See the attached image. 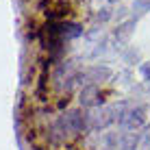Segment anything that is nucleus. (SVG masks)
I'll use <instances>...</instances> for the list:
<instances>
[{
	"label": "nucleus",
	"mask_w": 150,
	"mask_h": 150,
	"mask_svg": "<svg viewBox=\"0 0 150 150\" xmlns=\"http://www.w3.org/2000/svg\"><path fill=\"white\" fill-rule=\"evenodd\" d=\"M139 131H128V128H117V131H109L111 137V150H137L139 146Z\"/></svg>",
	"instance_id": "1"
},
{
	"label": "nucleus",
	"mask_w": 150,
	"mask_h": 150,
	"mask_svg": "<svg viewBox=\"0 0 150 150\" xmlns=\"http://www.w3.org/2000/svg\"><path fill=\"white\" fill-rule=\"evenodd\" d=\"M120 126L128 128V131H142L146 126V107L144 105H131Z\"/></svg>",
	"instance_id": "2"
},
{
	"label": "nucleus",
	"mask_w": 150,
	"mask_h": 150,
	"mask_svg": "<svg viewBox=\"0 0 150 150\" xmlns=\"http://www.w3.org/2000/svg\"><path fill=\"white\" fill-rule=\"evenodd\" d=\"M102 105V94L98 85H89L81 89V107L83 109H94V107Z\"/></svg>",
	"instance_id": "3"
},
{
	"label": "nucleus",
	"mask_w": 150,
	"mask_h": 150,
	"mask_svg": "<svg viewBox=\"0 0 150 150\" xmlns=\"http://www.w3.org/2000/svg\"><path fill=\"white\" fill-rule=\"evenodd\" d=\"M133 28H135V18L122 22L120 26H117V30H115V41H117V44L128 41V39H131V35H133Z\"/></svg>",
	"instance_id": "4"
},
{
	"label": "nucleus",
	"mask_w": 150,
	"mask_h": 150,
	"mask_svg": "<svg viewBox=\"0 0 150 150\" xmlns=\"http://www.w3.org/2000/svg\"><path fill=\"white\" fill-rule=\"evenodd\" d=\"M131 9H133V18H139V15H146V13L150 11V0H133Z\"/></svg>",
	"instance_id": "5"
},
{
	"label": "nucleus",
	"mask_w": 150,
	"mask_h": 150,
	"mask_svg": "<svg viewBox=\"0 0 150 150\" xmlns=\"http://www.w3.org/2000/svg\"><path fill=\"white\" fill-rule=\"evenodd\" d=\"M137 150H150V126H148V124L142 128V135H139V146H137Z\"/></svg>",
	"instance_id": "6"
},
{
	"label": "nucleus",
	"mask_w": 150,
	"mask_h": 150,
	"mask_svg": "<svg viewBox=\"0 0 150 150\" xmlns=\"http://www.w3.org/2000/svg\"><path fill=\"white\" fill-rule=\"evenodd\" d=\"M139 70H142V74H144V81H150V61L148 63H142Z\"/></svg>",
	"instance_id": "7"
}]
</instances>
